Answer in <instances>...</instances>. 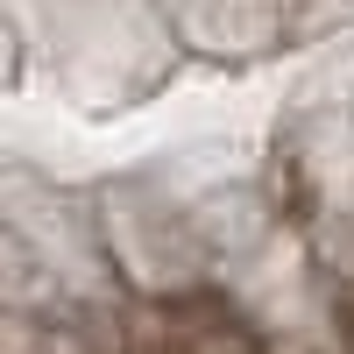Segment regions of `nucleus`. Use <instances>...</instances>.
Masks as SVG:
<instances>
[]
</instances>
